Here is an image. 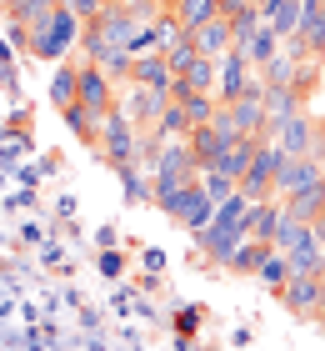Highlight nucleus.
Segmentation results:
<instances>
[{"label":"nucleus","mask_w":325,"mask_h":351,"mask_svg":"<svg viewBox=\"0 0 325 351\" xmlns=\"http://www.w3.org/2000/svg\"><path fill=\"white\" fill-rule=\"evenodd\" d=\"M246 206H250V201L235 191L231 201H220V206H216L210 226H205V231H195V246H200L216 266H225V261H231V251L246 241V221H240V216H246Z\"/></svg>","instance_id":"obj_1"},{"label":"nucleus","mask_w":325,"mask_h":351,"mask_svg":"<svg viewBox=\"0 0 325 351\" xmlns=\"http://www.w3.org/2000/svg\"><path fill=\"white\" fill-rule=\"evenodd\" d=\"M75 40H80V21H75V15L65 10V5H55L40 25H30L25 56H36V60H65Z\"/></svg>","instance_id":"obj_2"},{"label":"nucleus","mask_w":325,"mask_h":351,"mask_svg":"<svg viewBox=\"0 0 325 351\" xmlns=\"http://www.w3.org/2000/svg\"><path fill=\"white\" fill-rule=\"evenodd\" d=\"M195 161H190V146H185V136H170L166 146H160V156H155V166H151V181H155V191H151V201L160 206V201H170L181 186H190L195 181Z\"/></svg>","instance_id":"obj_3"},{"label":"nucleus","mask_w":325,"mask_h":351,"mask_svg":"<svg viewBox=\"0 0 325 351\" xmlns=\"http://www.w3.org/2000/svg\"><path fill=\"white\" fill-rule=\"evenodd\" d=\"M265 136H270L285 156H315V161L325 166V125L311 121L305 110H296V116H285V121H275Z\"/></svg>","instance_id":"obj_4"},{"label":"nucleus","mask_w":325,"mask_h":351,"mask_svg":"<svg viewBox=\"0 0 325 351\" xmlns=\"http://www.w3.org/2000/svg\"><path fill=\"white\" fill-rule=\"evenodd\" d=\"M285 161H290V156L275 146L270 136H260V146H255V156H250V166H246V176H240V196H246V201H265L270 191H275V176H281Z\"/></svg>","instance_id":"obj_5"},{"label":"nucleus","mask_w":325,"mask_h":351,"mask_svg":"<svg viewBox=\"0 0 325 351\" xmlns=\"http://www.w3.org/2000/svg\"><path fill=\"white\" fill-rule=\"evenodd\" d=\"M116 106L125 110V121L135 125V131H155V121H160V110L170 106V95H166V90H151V86L125 81V86H116Z\"/></svg>","instance_id":"obj_6"},{"label":"nucleus","mask_w":325,"mask_h":351,"mask_svg":"<svg viewBox=\"0 0 325 351\" xmlns=\"http://www.w3.org/2000/svg\"><path fill=\"white\" fill-rule=\"evenodd\" d=\"M160 211H166L170 221H181V226L195 236V231H205V226H210V216H216V201H210L205 191H200V176H195V181L181 186L170 201H160Z\"/></svg>","instance_id":"obj_7"},{"label":"nucleus","mask_w":325,"mask_h":351,"mask_svg":"<svg viewBox=\"0 0 325 351\" xmlns=\"http://www.w3.org/2000/svg\"><path fill=\"white\" fill-rule=\"evenodd\" d=\"M75 106L86 110V116H95V121H105L110 110H116V86H110V75L95 71L90 60L75 66Z\"/></svg>","instance_id":"obj_8"},{"label":"nucleus","mask_w":325,"mask_h":351,"mask_svg":"<svg viewBox=\"0 0 325 351\" xmlns=\"http://www.w3.org/2000/svg\"><path fill=\"white\" fill-rule=\"evenodd\" d=\"M95 151H101L110 166H130V161H135V125L125 121L120 106L101 121V141H95Z\"/></svg>","instance_id":"obj_9"},{"label":"nucleus","mask_w":325,"mask_h":351,"mask_svg":"<svg viewBox=\"0 0 325 351\" xmlns=\"http://www.w3.org/2000/svg\"><path fill=\"white\" fill-rule=\"evenodd\" d=\"M275 296H281V306H290V316L311 322V316L325 306V276H290Z\"/></svg>","instance_id":"obj_10"},{"label":"nucleus","mask_w":325,"mask_h":351,"mask_svg":"<svg viewBox=\"0 0 325 351\" xmlns=\"http://www.w3.org/2000/svg\"><path fill=\"white\" fill-rule=\"evenodd\" d=\"M250 81V60L240 45H231L225 56H216V101H235Z\"/></svg>","instance_id":"obj_11"},{"label":"nucleus","mask_w":325,"mask_h":351,"mask_svg":"<svg viewBox=\"0 0 325 351\" xmlns=\"http://www.w3.org/2000/svg\"><path fill=\"white\" fill-rule=\"evenodd\" d=\"M281 256L290 266V276H325V251H320L315 226H305V236H300V241H290Z\"/></svg>","instance_id":"obj_12"},{"label":"nucleus","mask_w":325,"mask_h":351,"mask_svg":"<svg viewBox=\"0 0 325 351\" xmlns=\"http://www.w3.org/2000/svg\"><path fill=\"white\" fill-rule=\"evenodd\" d=\"M130 81L135 86H151V90H166L175 86V71L166 66V56L160 51H140V56H130Z\"/></svg>","instance_id":"obj_13"},{"label":"nucleus","mask_w":325,"mask_h":351,"mask_svg":"<svg viewBox=\"0 0 325 351\" xmlns=\"http://www.w3.org/2000/svg\"><path fill=\"white\" fill-rule=\"evenodd\" d=\"M320 176H325V166L315 161V156H290V161L281 166V176H275V191H270V196H290V191L311 186V181H320Z\"/></svg>","instance_id":"obj_14"},{"label":"nucleus","mask_w":325,"mask_h":351,"mask_svg":"<svg viewBox=\"0 0 325 351\" xmlns=\"http://www.w3.org/2000/svg\"><path fill=\"white\" fill-rule=\"evenodd\" d=\"M255 146H260V136H235V141H231V146H225V151H220L205 171H220V176H231V181L240 186V176H246L250 156H255Z\"/></svg>","instance_id":"obj_15"},{"label":"nucleus","mask_w":325,"mask_h":351,"mask_svg":"<svg viewBox=\"0 0 325 351\" xmlns=\"http://www.w3.org/2000/svg\"><path fill=\"white\" fill-rule=\"evenodd\" d=\"M185 146H190V161H195V171H205V166L216 161V156H220L225 146H231V141H225V136H220L210 121H200V125H190V131H185Z\"/></svg>","instance_id":"obj_16"},{"label":"nucleus","mask_w":325,"mask_h":351,"mask_svg":"<svg viewBox=\"0 0 325 351\" xmlns=\"http://www.w3.org/2000/svg\"><path fill=\"white\" fill-rule=\"evenodd\" d=\"M185 36L195 40V51H200V56H225V51L235 45V36H231V21H225V15H210L205 25L185 30Z\"/></svg>","instance_id":"obj_17"},{"label":"nucleus","mask_w":325,"mask_h":351,"mask_svg":"<svg viewBox=\"0 0 325 351\" xmlns=\"http://www.w3.org/2000/svg\"><path fill=\"white\" fill-rule=\"evenodd\" d=\"M296 36L311 45V56H325V5L320 0H300V21H296Z\"/></svg>","instance_id":"obj_18"},{"label":"nucleus","mask_w":325,"mask_h":351,"mask_svg":"<svg viewBox=\"0 0 325 351\" xmlns=\"http://www.w3.org/2000/svg\"><path fill=\"white\" fill-rule=\"evenodd\" d=\"M240 221H246V236H255V241H265V246H270L275 221H281V201H275V196H265V201H250Z\"/></svg>","instance_id":"obj_19"},{"label":"nucleus","mask_w":325,"mask_h":351,"mask_svg":"<svg viewBox=\"0 0 325 351\" xmlns=\"http://www.w3.org/2000/svg\"><path fill=\"white\" fill-rule=\"evenodd\" d=\"M260 5V21H265L275 36H296V21H300V0H255Z\"/></svg>","instance_id":"obj_20"},{"label":"nucleus","mask_w":325,"mask_h":351,"mask_svg":"<svg viewBox=\"0 0 325 351\" xmlns=\"http://www.w3.org/2000/svg\"><path fill=\"white\" fill-rule=\"evenodd\" d=\"M185 90H210L216 95V56H195L185 75H175L170 95H185Z\"/></svg>","instance_id":"obj_21"},{"label":"nucleus","mask_w":325,"mask_h":351,"mask_svg":"<svg viewBox=\"0 0 325 351\" xmlns=\"http://www.w3.org/2000/svg\"><path fill=\"white\" fill-rule=\"evenodd\" d=\"M60 0H0V10H5V25H40L45 15H51Z\"/></svg>","instance_id":"obj_22"},{"label":"nucleus","mask_w":325,"mask_h":351,"mask_svg":"<svg viewBox=\"0 0 325 351\" xmlns=\"http://www.w3.org/2000/svg\"><path fill=\"white\" fill-rule=\"evenodd\" d=\"M240 51H246L250 71H260L265 60H275V56H281V36H275V30H270L265 21H260V25H255V36H250L246 45H240Z\"/></svg>","instance_id":"obj_23"},{"label":"nucleus","mask_w":325,"mask_h":351,"mask_svg":"<svg viewBox=\"0 0 325 351\" xmlns=\"http://www.w3.org/2000/svg\"><path fill=\"white\" fill-rule=\"evenodd\" d=\"M305 101L296 95V86H265V121L275 125V121H285V116H296ZM265 125V131H270Z\"/></svg>","instance_id":"obj_24"},{"label":"nucleus","mask_w":325,"mask_h":351,"mask_svg":"<svg viewBox=\"0 0 325 351\" xmlns=\"http://www.w3.org/2000/svg\"><path fill=\"white\" fill-rule=\"evenodd\" d=\"M170 15H175L181 30H195V25H205L210 15H220V0H175Z\"/></svg>","instance_id":"obj_25"},{"label":"nucleus","mask_w":325,"mask_h":351,"mask_svg":"<svg viewBox=\"0 0 325 351\" xmlns=\"http://www.w3.org/2000/svg\"><path fill=\"white\" fill-rule=\"evenodd\" d=\"M265 241H255V236H246V241H240L235 251H231V261H225V271H235V276H255V266L265 261Z\"/></svg>","instance_id":"obj_26"},{"label":"nucleus","mask_w":325,"mask_h":351,"mask_svg":"<svg viewBox=\"0 0 325 351\" xmlns=\"http://www.w3.org/2000/svg\"><path fill=\"white\" fill-rule=\"evenodd\" d=\"M170 101L185 110V125H200V121L216 116V95L210 90H185V95H170Z\"/></svg>","instance_id":"obj_27"},{"label":"nucleus","mask_w":325,"mask_h":351,"mask_svg":"<svg viewBox=\"0 0 325 351\" xmlns=\"http://www.w3.org/2000/svg\"><path fill=\"white\" fill-rule=\"evenodd\" d=\"M51 106L55 110L75 106V66H55V75H51Z\"/></svg>","instance_id":"obj_28"},{"label":"nucleus","mask_w":325,"mask_h":351,"mask_svg":"<svg viewBox=\"0 0 325 351\" xmlns=\"http://www.w3.org/2000/svg\"><path fill=\"white\" fill-rule=\"evenodd\" d=\"M255 276H260V281H265V286H270V291H281V286L290 281V266H285V256H281V251H275V246H270V251H265V261H260V266H255Z\"/></svg>","instance_id":"obj_29"},{"label":"nucleus","mask_w":325,"mask_h":351,"mask_svg":"<svg viewBox=\"0 0 325 351\" xmlns=\"http://www.w3.org/2000/svg\"><path fill=\"white\" fill-rule=\"evenodd\" d=\"M255 25H260V5L250 0V5H240V10L231 15V36H235V45H246V40L255 36Z\"/></svg>","instance_id":"obj_30"},{"label":"nucleus","mask_w":325,"mask_h":351,"mask_svg":"<svg viewBox=\"0 0 325 351\" xmlns=\"http://www.w3.org/2000/svg\"><path fill=\"white\" fill-rule=\"evenodd\" d=\"M200 191H205V196H210V201L220 206V201H231V196H235L240 186L231 181V176H220V171H200Z\"/></svg>","instance_id":"obj_31"},{"label":"nucleus","mask_w":325,"mask_h":351,"mask_svg":"<svg viewBox=\"0 0 325 351\" xmlns=\"http://www.w3.org/2000/svg\"><path fill=\"white\" fill-rule=\"evenodd\" d=\"M155 131H160V136H166V141H170V136H185V131H190V125H185V110H181V106H175V101H170L166 110H160V121H155Z\"/></svg>","instance_id":"obj_32"},{"label":"nucleus","mask_w":325,"mask_h":351,"mask_svg":"<svg viewBox=\"0 0 325 351\" xmlns=\"http://www.w3.org/2000/svg\"><path fill=\"white\" fill-rule=\"evenodd\" d=\"M60 5H65V10H70V15H75V21H80V25H90V21H95V15H101V10H105V0H60Z\"/></svg>","instance_id":"obj_33"},{"label":"nucleus","mask_w":325,"mask_h":351,"mask_svg":"<svg viewBox=\"0 0 325 351\" xmlns=\"http://www.w3.org/2000/svg\"><path fill=\"white\" fill-rule=\"evenodd\" d=\"M120 266H125V261H120V251H110V246H105V256H101V271H105V276H120Z\"/></svg>","instance_id":"obj_34"},{"label":"nucleus","mask_w":325,"mask_h":351,"mask_svg":"<svg viewBox=\"0 0 325 351\" xmlns=\"http://www.w3.org/2000/svg\"><path fill=\"white\" fill-rule=\"evenodd\" d=\"M315 322H320V331H325V306H320V311H315Z\"/></svg>","instance_id":"obj_35"},{"label":"nucleus","mask_w":325,"mask_h":351,"mask_svg":"<svg viewBox=\"0 0 325 351\" xmlns=\"http://www.w3.org/2000/svg\"><path fill=\"white\" fill-rule=\"evenodd\" d=\"M160 5H166V10H170V5H175V0H160Z\"/></svg>","instance_id":"obj_36"},{"label":"nucleus","mask_w":325,"mask_h":351,"mask_svg":"<svg viewBox=\"0 0 325 351\" xmlns=\"http://www.w3.org/2000/svg\"><path fill=\"white\" fill-rule=\"evenodd\" d=\"M105 5H116V0H105Z\"/></svg>","instance_id":"obj_37"},{"label":"nucleus","mask_w":325,"mask_h":351,"mask_svg":"<svg viewBox=\"0 0 325 351\" xmlns=\"http://www.w3.org/2000/svg\"><path fill=\"white\" fill-rule=\"evenodd\" d=\"M320 5H325V0H320Z\"/></svg>","instance_id":"obj_38"}]
</instances>
